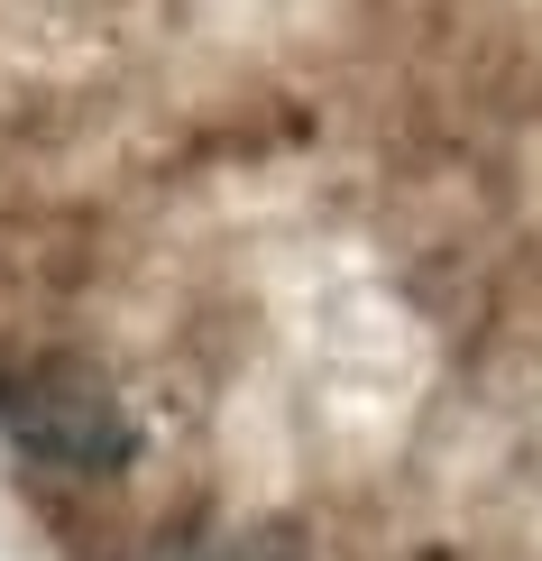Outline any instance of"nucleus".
<instances>
[{
  "instance_id": "1",
  "label": "nucleus",
  "mask_w": 542,
  "mask_h": 561,
  "mask_svg": "<svg viewBox=\"0 0 542 561\" xmlns=\"http://www.w3.org/2000/svg\"><path fill=\"white\" fill-rule=\"evenodd\" d=\"M0 424L19 451L56 460V470H120L138 451L120 396H102L83 368H28V378H0Z\"/></svg>"
},
{
  "instance_id": "2",
  "label": "nucleus",
  "mask_w": 542,
  "mask_h": 561,
  "mask_svg": "<svg viewBox=\"0 0 542 561\" xmlns=\"http://www.w3.org/2000/svg\"><path fill=\"white\" fill-rule=\"evenodd\" d=\"M148 561H295L286 534H221V543H157Z\"/></svg>"
}]
</instances>
